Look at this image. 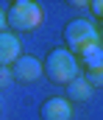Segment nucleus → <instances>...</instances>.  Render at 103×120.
Here are the masks:
<instances>
[{"instance_id":"obj_1","label":"nucleus","mask_w":103,"mask_h":120,"mask_svg":"<svg viewBox=\"0 0 103 120\" xmlns=\"http://www.w3.org/2000/svg\"><path fill=\"white\" fill-rule=\"evenodd\" d=\"M42 67H45V78H50L53 84H61V87H70L75 78H78V56H72L67 48H53L45 61H42Z\"/></svg>"},{"instance_id":"obj_2","label":"nucleus","mask_w":103,"mask_h":120,"mask_svg":"<svg viewBox=\"0 0 103 120\" xmlns=\"http://www.w3.org/2000/svg\"><path fill=\"white\" fill-rule=\"evenodd\" d=\"M98 42H100V31L84 17H75L64 25V48L72 56H81L86 48H92Z\"/></svg>"},{"instance_id":"obj_3","label":"nucleus","mask_w":103,"mask_h":120,"mask_svg":"<svg viewBox=\"0 0 103 120\" xmlns=\"http://www.w3.org/2000/svg\"><path fill=\"white\" fill-rule=\"evenodd\" d=\"M6 22H8V31H17V34L34 31L42 25V6L34 0H14L6 8Z\"/></svg>"},{"instance_id":"obj_4","label":"nucleus","mask_w":103,"mask_h":120,"mask_svg":"<svg viewBox=\"0 0 103 120\" xmlns=\"http://www.w3.org/2000/svg\"><path fill=\"white\" fill-rule=\"evenodd\" d=\"M11 75H14L17 84H34V81H39L45 75V67L34 56H20V59L11 64Z\"/></svg>"},{"instance_id":"obj_5","label":"nucleus","mask_w":103,"mask_h":120,"mask_svg":"<svg viewBox=\"0 0 103 120\" xmlns=\"http://www.w3.org/2000/svg\"><path fill=\"white\" fill-rule=\"evenodd\" d=\"M39 117H42V120H70V117H72V103H70L67 98L50 95V98L42 101Z\"/></svg>"},{"instance_id":"obj_6","label":"nucleus","mask_w":103,"mask_h":120,"mask_svg":"<svg viewBox=\"0 0 103 120\" xmlns=\"http://www.w3.org/2000/svg\"><path fill=\"white\" fill-rule=\"evenodd\" d=\"M20 56H22L20 39H17L11 31H3V34H0V67H11Z\"/></svg>"},{"instance_id":"obj_7","label":"nucleus","mask_w":103,"mask_h":120,"mask_svg":"<svg viewBox=\"0 0 103 120\" xmlns=\"http://www.w3.org/2000/svg\"><path fill=\"white\" fill-rule=\"evenodd\" d=\"M92 90H95V87H92L86 78H81V75H78V78H75V81H72V84L67 87V101H75V103H86V101L92 98Z\"/></svg>"},{"instance_id":"obj_8","label":"nucleus","mask_w":103,"mask_h":120,"mask_svg":"<svg viewBox=\"0 0 103 120\" xmlns=\"http://www.w3.org/2000/svg\"><path fill=\"white\" fill-rule=\"evenodd\" d=\"M78 64H84L86 70H98V67H103V42L86 48V50L78 56Z\"/></svg>"},{"instance_id":"obj_9","label":"nucleus","mask_w":103,"mask_h":120,"mask_svg":"<svg viewBox=\"0 0 103 120\" xmlns=\"http://www.w3.org/2000/svg\"><path fill=\"white\" fill-rule=\"evenodd\" d=\"M86 81H89L92 87H103V67H98V70H86Z\"/></svg>"},{"instance_id":"obj_10","label":"nucleus","mask_w":103,"mask_h":120,"mask_svg":"<svg viewBox=\"0 0 103 120\" xmlns=\"http://www.w3.org/2000/svg\"><path fill=\"white\" fill-rule=\"evenodd\" d=\"M11 81H14V75H11V67H0V90H6Z\"/></svg>"},{"instance_id":"obj_11","label":"nucleus","mask_w":103,"mask_h":120,"mask_svg":"<svg viewBox=\"0 0 103 120\" xmlns=\"http://www.w3.org/2000/svg\"><path fill=\"white\" fill-rule=\"evenodd\" d=\"M8 31V22H6V8H0V34Z\"/></svg>"},{"instance_id":"obj_12","label":"nucleus","mask_w":103,"mask_h":120,"mask_svg":"<svg viewBox=\"0 0 103 120\" xmlns=\"http://www.w3.org/2000/svg\"><path fill=\"white\" fill-rule=\"evenodd\" d=\"M98 31H100V34H103V20H100V28H98Z\"/></svg>"}]
</instances>
